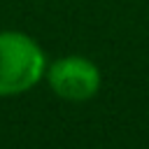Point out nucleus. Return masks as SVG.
<instances>
[{
    "mask_svg": "<svg viewBox=\"0 0 149 149\" xmlns=\"http://www.w3.org/2000/svg\"><path fill=\"white\" fill-rule=\"evenodd\" d=\"M47 70L42 47L21 30H0V98H14L40 84Z\"/></svg>",
    "mask_w": 149,
    "mask_h": 149,
    "instance_id": "obj_1",
    "label": "nucleus"
},
{
    "mask_svg": "<svg viewBox=\"0 0 149 149\" xmlns=\"http://www.w3.org/2000/svg\"><path fill=\"white\" fill-rule=\"evenodd\" d=\"M44 79L49 88L68 102H86L100 91V70L98 65L81 56V54H68L56 58L54 63H47Z\"/></svg>",
    "mask_w": 149,
    "mask_h": 149,
    "instance_id": "obj_2",
    "label": "nucleus"
}]
</instances>
